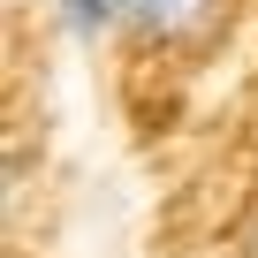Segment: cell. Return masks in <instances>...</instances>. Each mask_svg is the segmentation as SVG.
Instances as JSON below:
<instances>
[{
	"label": "cell",
	"instance_id": "cell-1",
	"mask_svg": "<svg viewBox=\"0 0 258 258\" xmlns=\"http://www.w3.org/2000/svg\"><path fill=\"white\" fill-rule=\"evenodd\" d=\"M53 16L76 46H91V38H106V23H121V0H53Z\"/></svg>",
	"mask_w": 258,
	"mask_h": 258
},
{
	"label": "cell",
	"instance_id": "cell-2",
	"mask_svg": "<svg viewBox=\"0 0 258 258\" xmlns=\"http://www.w3.org/2000/svg\"><path fill=\"white\" fill-rule=\"evenodd\" d=\"M205 0H121V23L129 31H182Z\"/></svg>",
	"mask_w": 258,
	"mask_h": 258
}]
</instances>
